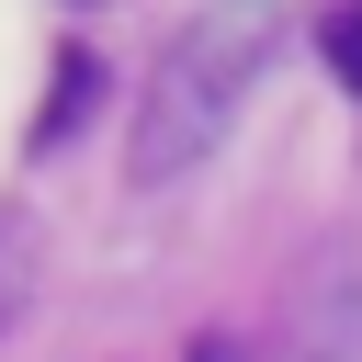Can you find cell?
Returning <instances> with one entry per match:
<instances>
[{"mask_svg":"<svg viewBox=\"0 0 362 362\" xmlns=\"http://www.w3.org/2000/svg\"><path fill=\"white\" fill-rule=\"evenodd\" d=\"M79 90H102V68H90V45H68V57H57V90H45V113H34V136H45V147L68 136V113H79Z\"/></svg>","mask_w":362,"mask_h":362,"instance_id":"3","label":"cell"},{"mask_svg":"<svg viewBox=\"0 0 362 362\" xmlns=\"http://www.w3.org/2000/svg\"><path fill=\"white\" fill-rule=\"evenodd\" d=\"M317 45H328V68H339V90H362V11L339 0L328 23H317Z\"/></svg>","mask_w":362,"mask_h":362,"instance_id":"4","label":"cell"},{"mask_svg":"<svg viewBox=\"0 0 362 362\" xmlns=\"http://www.w3.org/2000/svg\"><path fill=\"white\" fill-rule=\"evenodd\" d=\"M34 249H45V238H34V215L11 204V215H0V328H11L23 294H34Z\"/></svg>","mask_w":362,"mask_h":362,"instance_id":"2","label":"cell"},{"mask_svg":"<svg viewBox=\"0 0 362 362\" xmlns=\"http://www.w3.org/2000/svg\"><path fill=\"white\" fill-rule=\"evenodd\" d=\"M260 68H272V23H260L249 0H215V11L158 57V79H147V102H136V136H124V170H136L147 192L181 181V170H204L215 136L238 124V102L260 90Z\"/></svg>","mask_w":362,"mask_h":362,"instance_id":"1","label":"cell"}]
</instances>
